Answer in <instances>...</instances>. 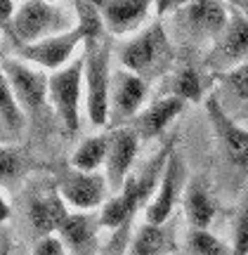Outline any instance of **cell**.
Here are the masks:
<instances>
[{
    "instance_id": "15",
    "label": "cell",
    "mask_w": 248,
    "mask_h": 255,
    "mask_svg": "<svg viewBox=\"0 0 248 255\" xmlns=\"http://www.w3.org/2000/svg\"><path fill=\"white\" fill-rule=\"evenodd\" d=\"M100 218L92 213H69L57 237L69 255H95L100 248Z\"/></svg>"
},
{
    "instance_id": "33",
    "label": "cell",
    "mask_w": 248,
    "mask_h": 255,
    "mask_svg": "<svg viewBox=\"0 0 248 255\" xmlns=\"http://www.w3.org/2000/svg\"><path fill=\"white\" fill-rule=\"evenodd\" d=\"M52 2H59V0H52Z\"/></svg>"
},
{
    "instance_id": "23",
    "label": "cell",
    "mask_w": 248,
    "mask_h": 255,
    "mask_svg": "<svg viewBox=\"0 0 248 255\" xmlns=\"http://www.w3.org/2000/svg\"><path fill=\"white\" fill-rule=\"evenodd\" d=\"M187 246L189 255H232V246H225L211 229H189Z\"/></svg>"
},
{
    "instance_id": "29",
    "label": "cell",
    "mask_w": 248,
    "mask_h": 255,
    "mask_svg": "<svg viewBox=\"0 0 248 255\" xmlns=\"http://www.w3.org/2000/svg\"><path fill=\"white\" fill-rule=\"evenodd\" d=\"M17 0H2V26H7L17 14Z\"/></svg>"
},
{
    "instance_id": "21",
    "label": "cell",
    "mask_w": 248,
    "mask_h": 255,
    "mask_svg": "<svg viewBox=\"0 0 248 255\" xmlns=\"http://www.w3.org/2000/svg\"><path fill=\"white\" fill-rule=\"evenodd\" d=\"M168 248H170V234H168L165 225L144 222L135 229L128 255H165Z\"/></svg>"
},
{
    "instance_id": "32",
    "label": "cell",
    "mask_w": 248,
    "mask_h": 255,
    "mask_svg": "<svg viewBox=\"0 0 248 255\" xmlns=\"http://www.w3.org/2000/svg\"><path fill=\"white\" fill-rule=\"evenodd\" d=\"M227 2H248V0H227Z\"/></svg>"
},
{
    "instance_id": "18",
    "label": "cell",
    "mask_w": 248,
    "mask_h": 255,
    "mask_svg": "<svg viewBox=\"0 0 248 255\" xmlns=\"http://www.w3.org/2000/svg\"><path fill=\"white\" fill-rule=\"evenodd\" d=\"M182 208L184 218L189 222V229H211L215 213H218L211 191L201 180H194L187 184L182 196Z\"/></svg>"
},
{
    "instance_id": "7",
    "label": "cell",
    "mask_w": 248,
    "mask_h": 255,
    "mask_svg": "<svg viewBox=\"0 0 248 255\" xmlns=\"http://www.w3.org/2000/svg\"><path fill=\"white\" fill-rule=\"evenodd\" d=\"M2 78L14 90L19 104L26 111L36 114L50 102V76L33 69L21 59H2Z\"/></svg>"
},
{
    "instance_id": "6",
    "label": "cell",
    "mask_w": 248,
    "mask_h": 255,
    "mask_svg": "<svg viewBox=\"0 0 248 255\" xmlns=\"http://www.w3.org/2000/svg\"><path fill=\"white\" fill-rule=\"evenodd\" d=\"M81 102H85V62L76 57L50 76V104L69 135H76L81 128Z\"/></svg>"
},
{
    "instance_id": "12",
    "label": "cell",
    "mask_w": 248,
    "mask_h": 255,
    "mask_svg": "<svg viewBox=\"0 0 248 255\" xmlns=\"http://www.w3.org/2000/svg\"><path fill=\"white\" fill-rule=\"evenodd\" d=\"M246 62H248V19L241 14L239 9L232 7L230 24L222 31V36L213 43L208 64L213 69H218L220 73H225Z\"/></svg>"
},
{
    "instance_id": "28",
    "label": "cell",
    "mask_w": 248,
    "mask_h": 255,
    "mask_svg": "<svg viewBox=\"0 0 248 255\" xmlns=\"http://www.w3.org/2000/svg\"><path fill=\"white\" fill-rule=\"evenodd\" d=\"M192 0H154V9L158 17H170L173 12H177L180 7L189 5Z\"/></svg>"
},
{
    "instance_id": "11",
    "label": "cell",
    "mask_w": 248,
    "mask_h": 255,
    "mask_svg": "<svg viewBox=\"0 0 248 255\" xmlns=\"http://www.w3.org/2000/svg\"><path fill=\"white\" fill-rule=\"evenodd\" d=\"M57 189L66 201V206L76 213H92V210H102V206L109 201V182L107 177L100 173H78L71 170L64 175Z\"/></svg>"
},
{
    "instance_id": "26",
    "label": "cell",
    "mask_w": 248,
    "mask_h": 255,
    "mask_svg": "<svg viewBox=\"0 0 248 255\" xmlns=\"http://www.w3.org/2000/svg\"><path fill=\"white\" fill-rule=\"evenodd\" d=\"M0 170H2V182H7L9 177H17L21 173V154L14 146L2 144V154H0Z\"/></svg>"
},
{
    "instance_id": "1",
    "label": "cell",
    "mask_w": 248,
    "mask_h": 255,
    "mask_svg": "<svg viewBox=\"0 0 248 255\" xmlns=\"http://www.w3.org/2000/svg\"><path fill=\"white\" fill-rule=\"evenodd\" d=\"M175 149V139H170L168 144L158 151L151 163L142 170L139 175H130V180L125 182V187L119 191V194H111L109 201L102 206L100 210V225L107 229H121L130 225V220L135 218L142 206L147 208L149 201L154 199V194L158 189V182L163 177V170L168 165V158Z\"/></svg>"
},
{
    "instance_id": "17",
    "label": "cell",
    "mask_w": 248,
    "mask_h": 255,
    "mask_svg": "<svg viewBox=\"0 0 248 255\" xmlns=\"http://www.w3.org/2000/svg\"><path fill=\"white\" fill-rule=\"evenodd\" d=\"M184 107H187V102L177 100V97H170V95L158 97L154 104H149V107L142 109V114L135 119L132 128L137 130V135L142 139H154L182 114Z\"/></svg>"
},
{
    "instance_id": "8",
    "label": "cell",
    "mask_w": 248,
    "mask_h": 255,
    "mask_svg": "<svg viewBox=\"0 0 248 255\" xmlns=\"http://www.w3.org/2000/svg\"><path fill=\"white\" fill-rule=\"evenodd\" d=\"M139 142L142 137L132 126L114 128L109 132V156L104 165V177L109 182L111 194H119L130 180V170L139 154Z\"/></svg>"
},
{
    "instance_id": "14",
    "label": "cell",
    "mask_w": 248,
    "mask_h": 255,
    "mask_svg": "<svg viewBox=\"0 0 248 255\" xmlns=\"http://www.w3.org/2000/svg\"><path fill=\"white\" fill-rule=\"evenodd\" d=\"M206 114L220 139L227 161L237 168H248V130H244L239 123H234V119H230V114L222 109L215 95L206 97Z\"/></svg>"
},
{
    "instance_id": "27",
    "label": "cell",
    "mask_w": 248,
    "mask_h": 255,
    "mask_svg": "<svg viewBox=\"0 0 248 255\" xmlns=\"http://www.w3.org/2000/svg\"><path fill=\"white\" fill-rule=\"evenodd\" d=\"M31 255H69V253H66L62 239L57 234H50V237H40V241L33 246Z\"/></svg>"
},
{
    "instance_id": "30",
    "label": "cell",
    "mask_w": 248,
    "mask_h": 255,
    "mask_svg": "<svg viewBox=\"0 0 248 255\" xmlns=\"http://www.w3.org/2000/svg\"><path fill=\"white\" fill-rule=\"evenodd\" d=\"M225 2H227V0H225ZM227 5H232L234 9H239L241 14L248 19V2H227Z\"/></svg>"
},
{
    "instance_id": "3",
    "label": "cell",
    "mask_w": 248,
    "mask_h": 255,
    "mask_svg": "<svg viewBox=\"0 0 248 255\" xmlns=\"http://www.w3.org/2000/svg\"><path fill=\"white\" fill-rule=\"evenodd\" d=\"M119 62L123 69L137 73L147 83L161 78L173 62V47H170V33L165 24L154 21L151 26L142 28L135 38L119 47Z\"/></svg>"
},
{
    "instance_id": "20",
    "label": "cell",
    "mask_w": 248,
    "mask_h": 255,
    "mask_svg": "<svg viewBox=\"0 0 248 255\" xmlns=\"http://www.w3.org/2000/svg\"><path fill=\"white\" fill-rule=\"evenodd\" d=\"M109 156V135H92L83 139L71 154V170L78 173H100Z\"/></svg>"
},
{
    "instance_id": "24",
    "label": "cell",
    "mask_w": 248,
    "mask_h": 255,
    "mask_svg": "<svg viewBox=\"0 0 248 255\" xmlns=\"http://www.w3.org/2000/svg\"><path fill=\"white\" fill-rule=\"evenodd\" d=\"M232 255H248V191L239 203L234 232H232Z\"/></svg>"
},
{
    "instance_id": "25",
    "label": "cell",
    "mask_w": 248,
    "mask_h": 255,
    "mask_svg": "<svg viewBox=\"0 0 248 255\" xmlns=\"http://www.w3.org/2000/svg\"><path fill=\"white\" fill-rule=\"evenodd\" d=\"M220 78L230 85V90L234 92L239 100H248V62L234 66L230 71L220 73Z\"/></svg>"
},
{
    "instance_id": "19",
    "label": "cell",
    "mask_w": 248,
    "mask_h": 255,
    "mask_svg": "<svg viewBox=\"0 0 248 255\" xmlns=\"http://www.w3.org/2000/svg\"><path fill=\"white\" fill-rule=\"evenodd\" d=\"M24 111L26 109L19 104L14 90L2 78L0 81V132H2V144L12 146L24 137V130H26V114Z\"/></svg>"
},
{
    "instance_id": "9",
    "label": "cell",
    "mask_w": 248,
    "mask_h": 255,
    "mask_svg": "<svg viewBox=\"0 0 248 255\" xmlns=\"http://www.w3.org/2000/svg\"><path fill=\"white\" fill-rule=\"evenodd\" d=\"M149 92V83L137 73L121 66L111 78V114L109 123L114 128L125 126L130 119H137L144 109V100Z\"/></svg>"
},
{
    "instance_id": "10",
    "label": "cell",
    "mask_w": 248,
    "mask_h": 255,
    "mask_svg": "<svg viewBox=\"0 0 248 255\" xmlns=\"http://www.w3.org/2000/svg\"><path fill=\"white\" fill-rule=\"evenodd\" d=\"M184 189H187V165H184L182 156L173 149V154L168 158V165L163 170V177L158 182L156 194L144 208V222L165 225L173 215V210L177 206L180 196L184 194Z\"/></svg>"
},
{
    "instance_id": "13",
    "label": "cell",
    "mask_w": 248,
    "mask_h": 255,
    "mask_svg": "<svg viewBox=\"0 0 248 255\" xmlns=\"http://www.w3.org/2000/svg\"><path fill=\"white\" fill-rule=\"evenodd\" d=\"M97 9L104 31L109 36H128L144 26L154 0H88Z\"/></svg>"
},
{
    "instance_id": "22",
    "label": "cell",
    "mask_w": 248,
    "mask_h": 255,
    "mask_svg": "<svg viewBox=\"0 0 248 255\" xmlns=\"http://www.w3.org/2000/svg\"><path fill=\"white\" fill-rule=\"evenodd\" d=\"M170 97H177L182 102H201L203 100V76L194 66H184L170 78L168 88Z\"/></svg>"
},
{
    "instance_id": "16",
    "label": "cell",
    "mask_w": 248,
    "mask_h": 255,
    "mask_svg": "<svg viewBox=\"0 0 248 255\" xmlns=\"http://www.w3.org/2000/svg\"><path fill=\"white\" fill-rule=\"evenodd\" d=\"M66 218H69V206L62 199L59 189L40 194V196L28 201V220L40 237L57 234Z\"/></svg>"
},
{
    "instance_id": "31",
    "label": "cell",
    "mask_w": 248,
    "mask_h": 255,
    "mask_svg": "<svg viewBox=\"0 0 248 255\" xmlns=\"http://www.w3.org/2000/svg\"><path fill=\"white\" fill-rule=\"evenodd\" d=\"M0 255H9V248H7V237H2V253Z\"/></svg>"
},
{
    "instance_id": "5",
    "label": "cell",
    "mask_w": 248,
    "mask_h": 255,
    "mask_svg": "<svg viewBox=\"0 0 248 255\" xmlns=\"http://www.w3.org/2000/svg\"><path fill=\"white\" fill-rule=\"evenodd\" d=\"M230 24V12L225 0H192L168 17V33L189 38L196 43H215Z\"/></svg>"
},
{
    "instance_id": "2",
    "label": "cell",
    "mask_w": 248,
    "mask_h": 255,
    "mask_svg": "<svg viewBox=\"0 0 248 255\" xmlns=\"http://www.w3.org/2000/svg\"><path fill=\"white\" fill-rule=\"evenodd\" d=\"M78 26V17L52 0H24L19 5L14 19L9 21L7 31L14 45H31L47 38L62 36Z\"/></svg>"
},
{
    "instance_id": "4",
    "label": "cell",
    "mask_w": 248,
    "mask_h": 255,
    "mask_svg": "<svg viewBox=\"0 0 248 255\" xmlns=\"http://www.w3.org/2000/svg\"><path fill=\"white\" fill-rule=\"evenodd\" d=\"M85 111L95 128H104L111 114V45L104 36L85 43Z\"/></svg>"
}]
</instances>
